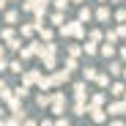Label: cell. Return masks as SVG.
<instances>
[{
  "label": "cell",
  "mask_w": 126,
  "mask_h": 126,
  "mask_svg": "<svg viewBox=\"0 0 126 126\" xmlns=\"http://www.w3.org/2000/svg\"><path fill=\"white\" fill-rule=\"evenodd\" d=\"M60 36H71V38H82V36H85V25H82L79 19H74V22H63V25H60Z\"/></svg>",
  "instance_id": "6da1fadb"
},
{
  "label": "cell",
  "mask_w": 126,
  "mask_h": 126,
  "mask_svg": "<svg viewBox=\"0 0 126 126\" xmlns=\"http://www.w3.org/2000/svg\"><path fill=\"white\" fill-rule=\"evenodd\" d=\"M49 110H52L55 115H63V112H66V96H63L60 91H55V93H52V101H49Z\"/></svg>",
  "instance_id": "7a4b0ae2"
},
{
  "label": "cell",
  "mask_w": 126,
  "mask_h": 126,
  "mask_svg": "<svg viewBox=\"0 0 126 126\" xmlns=\"http://www.w3.org/2000/svg\"><path fill=\"white\" fill-rule=\"evenodd\" d=\"M107 115H112V118H118V115H126V101L123 99H118V101H112L107 110H104Z\"/></svg>",
  "instance_id": "3957f363"
},
{
  "label": "cell",
  "mask_w": 126,
  "mask_h": 126,
  "mask_svg": "<svg viewBox=\"0 0 126 126\" xmlns=\"http://www.w3.org/2000/svg\"><path fill=\"white\" fill-rule=\"evenodd\" d=\"M74 99L77 101H88V85L85 82H74Z\"/></svg>",
  "instance_id": "277c9868"
},
{
  "label": "cell",
  "mask_w": 126,
  "mask_h": 126,
  "mask_svg": "<svg viewBox=\"0 0 126 126\" xmlns=\"http://www.w3.org/2000/svg\"><path fill=\"white\" fill-rule=\"evenodd\" d=\"M69 77H71L69 69H58V71L52 74V85H63V82H69Z\"/></svg>",
  "instance_id": "5b68a950"
},
{
  "label": "cell",
  "mask_w": 126,
  "mask_h": 126,
  "mask_svg": "<svg viewBox=\"0 0 126 126\" xmlns=\"http://www.w3.org/2000/svg\"><path fill=\"white\" fill-rule=\"evenodd\" d=\"M88 112H91V118H93V123H104V121H107V112H104L101 107H88Z\"/></svg>",
  "instance_id": "8992f818"
},
{
  "label": "cell",
  "mask_w": 126,
  "mask_h": 126,
  "mask_svg": "<svg viewBox=\"0 0 126 126\" xmlns=\"http://www.w3.org/2000/svg\"><path fill=\"white\" fill-rule=\"evenodd\" d=\"M38 58L44 60V69H55V52H47L44 47H41V52H38Z\"/></svg>",
  "instance_id": "52a82bcc"
},
{
  "label": "cell",
  "mask_w": 126,
  "mask_h": 126,
  "mask_svg": "<svg viewBox=\"0 0 126 126\" xmlns=\"http://www.w3.org/2000/svg\"><path fill=\"white\" fill-rule=\"evenodd\" d=\"M38 77H41V74H38L36 69L25 71V74H22V85H33V82H38Z\"/></svg>",
  "instance_id": "ba28073f"
},
{
  "label": "cell",
  "mask_w": 126,
  "mask_h": 126,
  "mask_svg": "<svg viewBox=\"0 0 126 126\" xmlns=\"http://www.w3.org/2000/svg\"><path fill=\"white\" fill-rule=\"evenodd\" d=\"M79 47H82V52H85V55H88V58H91V55H96V52H99V44H96V41H85V44H79Z\"/></svg>",
  "instance_id": "9c48e42d"
},
{
  "label": "cell",
  "mask_w": 126,
  "mask_h": 126,
  "mask_svg": "<svg viewBox=\"0 0 126 126\" xmlns=\"http://www.w3.org/2000/svg\"><path fill=\"white\" fill-rule=\"evenodd\" d=\"M36 33H38V41H44V44H47V41H52V38H55V33H52L49 28H38Z\"/></svg>",
  "instance_id": "30bf717a"
},
{
  "label": "cell",
  "mask_w": 126,
  "mask_h": 126,
  "mask_svg": "<svg viewBox=\"0 0 126 126\" xmlns=\"http://www.w3.org/2000/svg\"><path fill=\"white\" fill-rule=\"evenodd\" d=\"M107 88H110V93H112L115 99H121V96H123V91H126L123 82H112V85H107Z\"/></svg>",
  "instance_id": "8fae6325"
},
{
  "label": "cell",
  "mask_w": 126,
  "mask_h": 126,
  "mask_svg": "<svg viewBox=\"0 0 126 126\" xmlns=\"http://www.w3.org/2000/svg\"><path fill=\"white\" fill-rule=\"evenodd\" d=\"M49 8V0H33V14H44Z\"/></svg>",
  "instance_id": "7c38bea8"
},
{
  "label": "cell",
  "mask_w": 126,
  "mask_h": 126,
  "mask_svg": "<svg viewBox=\"0 0 126 126\" xmlns=\"http://www.w3.org/2000/svg\"><path fill=\"white\" fill-rule=\"evenodd\" d=\"M96 82H99V88H107L110 85V74L107 71H96Z\"/></svg>",
  "instance_id": "4fadbf2b"
},
{
  "label": "cell",
  "mask_w": 126,
  "mask_h": 126,
  "mask_svg": "<svg viewBox=\"0 0 126 126\" xmlns=\"http://www.w3.org/2000/svg\"><path fill=\"white\" fill-rule=\"evenodd\" d=\"M99 52H101L104 58H107V60H110V58L115 55V44H110V41H107V44H101V49H99Z\"/></svg>",
  "instance_id": "5bb4252c"
},
{
  "label": "cell",
  "mask_w": 126,
  "mask_h": 126,
  "mask_svg": "<svg viewBox=\"0 0 126 126\" xmlns=\"http://www.w3.org/2000/svg\"><path fill=\"white\" fill-rule=\"evenodd\" d=\"M0 126H19V118L16 115H3L0 118Z\"/></svg>",
  "instance_id": "9a60e30c"
},
{
  "label": "cell",
  "mask_w": 126,
  "mask_h": 126,
  "mask_svg": "<svg viewBox=\"0 0 126 126\" xmlns=\"http://www.w3.org/2000/svg\"><path fill=\"white\" fill-rule=\"evenodd\" d=\"M96 19H99V22H110V8H107V6H101V8L96 11Z\"/></svg>",
  "instance_id": "2e32d148"
},
{
  "label": "cell",
  "mask_w": 126,
  "mask_h": 126,
  "mask_svg": "<svg viewBox=\"0 0 126 126\" xmlns=\"http://www.w3.org/2000/svg\"><path fill=\"white\" fill-rule=\"evenodd\" d=\"M36 101H38V107H49L52 93H38V96H36Z\"/></svg>",
  "instance_id": "e0dca14e"
},
{
  "label": "cell",
  "mask_w": 126,
  "mask_h": 126,
  "mask_svg": "<svg viewBox=\"0 0 126 126\" xmlns=\"http://www.w3.org/2000/svg\"><path fill=\"white\" fill-rule=\"evenodd\" d=\"M19 33H22V38H30V36L36 33V28H33V22H28V25H22V28H19Z\"/></svg>",
  "instance_id": "ac0fdd59"
},
{
  "label": "cell",
  "mask_w": 126,
  "mask_h": 126,
  "mask_svg": "<svg viewBox=\"0 0 126 126\" xmlns=\"http://www.w3.org/2000/svg\"><path fill=\"white\" fill-rule=\"evenodd\" d=\"M38 88H41V91H49V88H55V85H52V77H38Z\"/></svg>",
  "instance_id": "d6986e66"
},
{
  "label": "cell",
  "mask_w": 126,
  "mask_h": 126,
  "mask_svg": "<svg viewBox=\"0 0 126 126\" xmlns=\"http://www.w3.org/2000/svg\"><path fill=\"white\" fill-rule=\"evenodd\" d=\"M6 44H8L6 49H14V52H16L19 47H22V38H19V36H14V38H8V41H6Z\"/></svg>",
  "instance_id": "ffe728a7"
},
{
  "label": "cell",
  "mask_w": 126,
  "mask_h": 126,
  "mask_svg": "<svg viewBox=\"0 0 126 126\" xmlns=\"http://www.w3.org/2000/svg\"><path fill=\"white\" fill-rule=\"evenodd\" d=\"M6 22H8V25H16V22H19V11H14V8L6 11Z\"/></svg>",
  "instance_id": "44dd1931"
},
{
  "label": "cell",
  "mask_w": 126,
  "mask_h": 126,
  "mask_svg": "<svg viewBox=\"0 0 126 126\" xmlns=\"http://www.w3.org/2000/svg\"><path fill=\"white\" fill-rule=\"evenodd\" d=\"M101 104H104V93H93V96H91V104H88V107H101Z\"/></svg>",
  "instance_id": "7402d4cb"
},
{
  "label": "cell",
  "mask_w": 126,
  "mask_h": 126,
  "mask_svg": "<svg viewBox=\"0 0 126 126\" xmlns=\"http://www.w3.org/2000/svg\"><path fill=\"white\" fill-rule=\"evenodd\" d=\"M16 52H19V58H22V60H28V58H33V49H30L28 44H22V47H19Z\"/></svg>",
  "instance_id": "603a6c76"
},
{
  "label": "cell",
  "mask_w": 126,
  "mask_h": 126,
  "mask_svg": "<svg viewBox=\"0 0 126 126\" xmlns=\"http://www.w3.org/2000/svg\"><path fill=\"white\" fill-rule=\"evenodd\" d=\"M16 36V30H14V25H8V28H3V33H0V38L3 41H8V38H14Z\"/></svg>",
  "instance_id": "cb8c5ba5"
},
{
  "label": "cell",
  "mask_w": 126,
  "mask_h": 126,
  "mask_svg": "<svg viewBox=\"0 0 126 126\" xmlns=\"http://www.w3.org/2000/svg\"><path fill=\"white\" fill-rule=\"evenodd\" d=\"M6 69H8V71H14V74H22V60H11Z\"/></svg>",
  "instance_id": "d4e9b609"
},
{
  "label": "cell",
  "mask_w": 126,
  "mask_h": 126,
  "mask_svg": "<svg viewBox=\"0 0 126 126\" xmlns=\"http://www.w3.org/2000/svg\"><path fill=\"white\" fill-rule=\"evenodd\" d=\"M74 112L77 115H88V101H77L74 104Z\"/></svg>",
  "instance_id": "484cf974"
},
{
  "label": "cell",
  "mask_w": 126,
  "mask_h": 126,
  "mask_svg": "<svg viewBox=\"0 0 126 126\" xmlns=\"http://www.w3.org/2000/svg\"><path fill=\"white\" fill-rule=\"evenodd\" d=\"M49 3L55 6V11H66L69 8V0H49Z\"/></svg>",
  "instance_id": "4316f807"
},
{
  "label": "cell",
  "mask_w": 126,
  "mask_h": 126,
  "mask_svg": "<svg viewBox=\"0 0 126 126\" xmlns=\"http://www.w3.org/2000/svg\"><path fill=\"white\" fill-rule=\"evenodd\" d=\"M82 55V47L79 44H69V58H79Z\"/></svg>",
  "instance_id": "83f0119b"
},
{
  "label": "cell",
  "mask_w": 126,
  "mask_h": 126,
  "mask_svg": "<svg viewBox=\"0 0 126 126\" xmlns=\"http://www.w3.org/2000/svg\"><path fill=\"white\" fill-rule=\"evenodd\" d=\"M28 93H30V91H28V85H19V88H14V96H16V99H25Z\"/></svg>",
  "instance_id": "f1b7e54d"
},
{
  "label": "cell",
  "mask_w": 126,
  "mask_h": 126,
  "mask_svg": "<svg viewBox=\"0 0 126 126\" xmlns=\"http://www.w3.org/2000/svg\"><path fill=\"white\" fill-rule=\"evenodd\" d=\"M121 71H123V66H121V63H115V60H110V74H112V77H118Z\"/></svg>",
  "instance_id": "f546056e"
},
{
  "label": "cell",
  "mask_w": 126,
  "mask_h": 126,
  "mask_svg": "<svg viewBox=\"0 0 126 126\" xmlns=\"http://www.w3.org/2000/svg\"><path fill=\"white\" fill-rule=\"evenodd\" d=\"M82 77H85V82H91V79H96V69H82Z\"/></svg>",
  "instance_id": "4dcf8cb0"
},
{
  "label": "cell",
  "mask_w": 126,
  "mask_h": 126,
  "mask_svg": "<svg viewBox=\"0 0 126 126\" xmlns=\"http://www.w3.org/2000/svg\"><path fill=\"white\" fill-rule=\"evenodd\" d=\"M91 16H93V14H91V8H85V6L79 8V22H88Z\"/></svg>",
  "instance_id": "1f68e13d"
},
{
  "label": "cell",
  "mask_w": 126,
  "mask_h": 126,
  "mask_svg": "<svg viewBox=\"0 0 126 126\" xmlns=\"http://www.w3.org/2000/svg\"><path fill=\"white\" fill-rule=\"evenodd\" d=\"M63 22H66L63 11H55V14H52V25H63Z\"/></svg>",
  "instance_id": "d6a6232c"
},
{
  "label": "cell",
  "mask_w": 126,
  "mask_h": 126,
  "mask_svg": "<svg viewBox=\"0 0 126 126\" xmlns=\"http://www.w3.org/2000/svg\"><path fill=\"white\" fill-rule=\"evenodd\" d=\"M63 69L74 71V69H77V58H66V63H63Z\"/></svg>",
  "instance_id": "836d02e7"
},
{
  "label": "cell",
  "mask_w": 126,
  "mask_h": 126,
  "mask_svg": "<svg viewBox=\"0 0 126 126\" xmlns=\"http://www.w3.org/2000/svg\"><path fill=\"white\" fill-rule=\"evenodd\" d=\"M88 36H91V41H96V44H99V41H101V30H99V28H93V30H91Z\"/></svg>",
  "instance_id": "e575fe53"
},
{
  "label": "cell",
  "mask_w": 126,
  "mask_h": 126,
  "mask_svg": "<svg viewBox=\"0 0 126 126\" xmlns=\"http://www.w3.org/2000/svg\"><path fill=\"white\" fill-rule=\"evenodd\" d=\"M104 38H107L110 44H115V41H118V33H115V30H107V33H104Z\"/></svg>",
  "instance_id": "d590c367"
},
{
  "label": "cell",
  "mask_w": 126,
  "mask_h": 126,
  "mask_svg": "<svg viewBox=\"0 0 126 126\" xmlns=\"http://www.w3.org/2000/svg\"><path fill=\"white\" fill-rule=\"evenodd\" d=\"M52 126H71V123H69V118H66V115H58V121H55Z\"/></svg>",
  "instance_id": "8d00e7d4"
},
{
  "label": "cell",
  "mask_w": 126,
  "mask_h": 126,
  "mask_svg": "<svg viewBox=\"0 0 126 126\" xmlns=\"http://www.w3.org/2000/svg\"><path fill=\"white\" fill-rule=\"evenodd\" d=\"M8 66V63H6V47H0V71H3Z\"/></svg>",
  "instance_id": "74e56055"
},
{
  "label": "cell",
  "mask_w": 126,
  "mask_h": 126,
  "mask_svg": "<svg viewBox=\"0 0 126 126\" xmlns=\"http://www.w3.org/2000/svg\"><path fill=\"white\" fill-rule=\"evenodd\" d=\"M22 11H28V14H33V0H25V3H22Z\"/></svg>",
  "instance_id": "f35d334b"
},
{
  "label": "cell",
  "mask_w": 126,
  "mask_h": 126,
  "mask_svg": "<svg viewBox=\"0 0 126 126\" xmlns=\"http://www.w3.org/2000/svg\"><path fill=\"white\" fill-rule=\"evenodd\" d=\"M115 19H118V22H126V8H121V11L115 14Z\"/></svg>",
  "instance_id": "ab89813d"
},
{
  "label": "cell",
  "mask_w": 126,
  "mask_h": 126,
  "mask_svg": "<svg viewBox=\"0 0 126 126\" xmlns=\"http://www.w3.org/2000/svg\"><path fill=\"white\" fill-rule=\"evenodd\" d=\"M115 33H118V38H126V22H123V25H121V28L115 30Z\"/></svg>",
  "instance_id": "60d3db41"
},
{
  "label": "cell",
  "mask_w": 126,
  "mask_h": 126,
  "mask_svg": "<svg viewBox=\"0 0 126 126\" xmlns=\"http://www.w3.org/2000/svg\"><path fill=\"white\" fill-rule=\"evenodd\" d=\"M110 126H123V121H118V118H112V121H110Z\"/></svg>",
  "instance_id": "b9f144b4"
},
{
  "label": "cell",
  "mask_w": 126,
  "mask_h": 126,
  "mask_svg": "<svg viewBox=\"0 0 126 126\" xmlns=\"http://www.w3.org/2000/svg\"><path fill=\"white\" fill-rule=\"evenodd\" d=\"M25 126H36V121L33 118H25Z\"/></svg>",
  "instance_id": "7bdbcfd3"
},
{
  "label": "cell",
  "mask_w": 126,
  "mask_h": 126,
  "mask_svg": "<svg viewBox=\"0 0 126 126\" xmlns=\"http://www.w3.org/2000/svg\"><path fill=\"white\" fill-rule=\"evenodd\" d=\"M121 58H123V60H126V44H123V47H121Z\"/></svg>",
  "instance_id": "ee69618b"
},
{
  "label": "cell",
  "mask_w": 126,
  "mask_h": 126,
  "mask_svg": "<svg viewBox=\"0 0 126 126\" xmlns=\"http://www.w3.org/2000/svg\"><path fill=\"white\" fill-rule=\"evenodd\" d=\"M3 88H8V85H6V79H3V77H0V91H3Z\"/></svg>",
  "instance_id": "f6af8a7d"
},
{
  "label": "cell",
  "mask_w": 126,
  "mask_h": 126,
  "mask_svg": "<svg viewBox=\"0 0 126 126\" xmlns=\"http://www.w3.org/2000/svg\"><path fill=\"white\" fill-rule=\"evenodd\" d=\"M41 126H52V121H44V123H41Z\"/></svg>",
  "instance_id": "bcb514c9"
},
{
  "label": "cell",
  "mask_w": 126,
  "mask_h": 126,
  "mask_svg": "<svg viewBox=\"0 0 126 126\" xmlns=\"http://www.w3.org/2000/svg\"><path fill=\"white\" fill-rule=\"evenodd\" d=\"M3 8H6V3H3V0H0V11H3Z\"/></svg>",
  "instance_id": "7dc6e473"
},
{
  "label": "cell",
  "mask_w": 126,
  "mask_h": 126,
  "mask_svg": "<svg viewBox=\"0 0 126 126\" xmlns=\"http://www.w3.org/2000/svg\"><path fill=\"white\" fill-rule=\"evenodd\" d=\"M3 115H6V110H3V107H0V118H3Z\"/></svg>",
  "instance_id": "c3c4849f"
},
{
  "label": "cell",
  "mask_w": 126,
  "mask_h": 126,
  "mask_svg": "<svg viewBox=\"0 0 126 126\" xmlns=\"http://www.w3.org/2000/svg\"><path fill=\"white\" fill-rule=\"evenodd\" d=\"M69 3H82V0H69Z\"/></svg>",
  "instance_id": "681fc988"
},
{
  "label": "cell",
  "mask_w": 126,
  "mask_h": 126,
  "mask_svg": "<svg viewBox=\"0 0 126 126\" xmlns=\"http://www.w3.org/2000/svg\"><path fill=\"white\" fill-rule=\"evenodd\" d=\"M121 99H123V101H126V91H123V96H121Z\"/></svg>",
  "instance_id": "f907efd6"
},
{
  "label": "cell",
  "mask_w": 126,
  "mask_h": 126,
  "mask_svg": "<svg viewBox=\"0 0 126 126\" xmlns=\"http://www.w3.org/2000/svg\"><path fill=\"white\" fill-rule=\"evenodd\" d=\"M121 74H123V77H126V69H123V71H121Z\"/></svg>",
  "instance_id": "816d5d0a"
},
{
  "label": "cell",
  "mask_w": 126,
  "mask_h": 126,
  "mask_svg": "<svg viewBox=\"0 0 126 126\" xmlns=\"http://www.w3.org/2000/svg\"><path fill=\"white\" fill-rule=\"evenodd\" d=\"M3 3H11V0H3Z\"/></svg>",
  "instance_id": "f5cc1de1"
},
{
  "label": "cell",
  "mask_w": 126,
  "mask_h": 126,
  "mask_svg": "<svg viewBox=\"0 0 126 126\" xmlns=\"http://www.w3.org/2000/svg\"><path fill=\"white\" fill-rule=\"evenodd\" d=\"M115 3H121V0H115Z\"/></svg>",
  "instance_id": "db71d44e"
},
{
  "label": "cell",
  "mask_w": 126,
  "mask_h": 126,
  "mask_svg": "<svg viewBox=\"0 0 126 126\" xmlns=\"http://www.w3.org/2000/svg\"><path fill=\"white\" fill-rule=\"evenodd\" d=\"M101 3H104V0H101Z\"/></svg>",
  "instance_id": "11a10c76"
},
{
  "label": "cell",
  "mask_w": 126,
  "mask_h": 126,
  "mask_svg": "<svg viewBox=\"0 0 126 126\" xmlns=\"http://www.w3.org/2000/svg\"><path fill=\"white\" fill-rule=\"evenodd\" d=\"M123 126H126V123H123Z\"/></svg>",
  "instance_id": "9f6ffc18"
},
{
  "label": "cell",
  "mask_w": 126,
  "mask_h": 126,
  "mask_svg": "<svg viewBox=\"0 0 126 126\" xmlns=\"http://www.w3.org/2000/svg\"><path fill=\"white\" fill-rule=\"evenodd\" d=\"M101 126H104V123H101Z\"/></svg>",
  "instance_id": "6f0895ef"
}]
</instances>
